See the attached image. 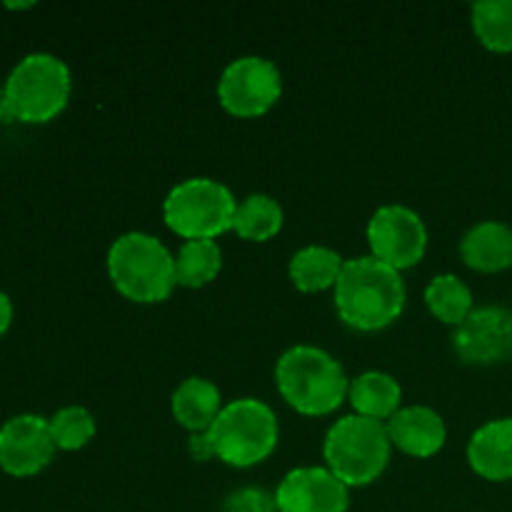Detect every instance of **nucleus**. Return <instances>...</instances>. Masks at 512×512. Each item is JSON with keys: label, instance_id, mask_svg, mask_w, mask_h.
Here are the masks:
<instances>
[{"label": "nucleus", "instance_id": "1", "mask_svg": "<svg viewBox=\"0 0 512 512\" xmlns=\"http://www.w3.org/2000/svg\"><path fill=\"white\" fill-rule=\"evenodd\" d=\"M280 428L273 408L263 400L240 398L225 405L205 433L190 438L195 460L218 458L230 468H253L278 448Z\"/></svg>", "mask_w": 512, "mask_h": 512}, {"label": "nucleus", "instance_id": "2", "mask_svg": "<svg viewBox=\"0 0 512 512\" xmlns=\"http://www.w3.org/2000/svg\"><path fill=\"white\" fill-rule=\"evenodd\" d=\"M335 310L348 328L375 333L403 315L408 290L403 275L373 255L345 260L343 273L333 288Z\"/></svg>", "mask_w": 512, "mask_h": 512}, {"label": "nucleus", "instance_id": "3", "mask_svg": "<svg viewBox=\"0 0 512 512\" xmlns=\"http://www.w3.org/2000/svg\"><path fill=\"white\" fill-rule=\"evenodd\" d=\"M278 393L295 413L323 418L348 400L350 380L343 365L315 345H295L275 365Z\"/></svg>", "mask_w": 512, "mask_h": 512}, {"label": "nucleus", "instance_id": "4", "mask_svg": "<svg viewBox=\"0 0 512 512\" xmlns=\"http://www.w3.org/2000/svg\"><path fill=\"white\" fill-rule=\"evenodd\" d=\"M108 275L123 298L140 305L163 303L170 298L175 280V255L155 235L125 233L110 245Z\"/></svg>", "mask_w": 512, "mask_h": 512}, {"label": "nucleus", "instance_id": "5", "mask_svg": "<svg viewBox=\"0 0 512 512\" xmlns=\"http://www.w3.org/2000/svg\"><path fill=\"white\" fill-rule=\"evenodd\" d=\"M393 443L385 423L345 415L330 425L323 443L325 468L348 488H365L385 473Z\"/></svg>", "mask_w": 512, "mask_h": 512}, {"label": "nucleus", "instance_id": "6", "mask_svg": "<svg viewBox=\"0 0 512 512\" xmlns=\"http://www.w3.org/2000/svg\"><path fill=\"white\" fill-rule=\"evenodd\" d=\"M5 108L10 120L48 123L58 118L70 100V68L50 53H30L5 80Z\"/></svg>", "mask_w": 512, "mask_h": 512}, {"label": "nucleus", "instance_id": "7", "mask_svg": "<svg viewBox=\"0 0 512 512\" xmlns=\"http://www.w3.org/2000/svg\"><path fill=\"white\" fill-rule=\"evenodd\" d=\"M238 200L213 178H188L163 200V220L183 240H215L233 230Z\"/></svg>", "mask_w": 512, "mask_h": 512}, {"label": "nucleus", "instance_id": "8", "mask_svg": "<svg viewBox=\"0 0 512 512\" xmlns=\"http://www.w3.org/2000/svg\"><path fill=\"white\" fill-rule=\"evenodd\" d=\"M283 95V75L278 65L260 55H243L225 65L218 80V100L233 118H260Z\"/></svg>", "mask_w": 512, "mask_h": 512}, {"label": "nucleus", "instance_id": "9", "mask_svg": "<svg viewBox=\"0 0 512 512\" xmlns=\"http://www.w3.org/2000/svg\"><path fill=\"white\" fill-rule=\"evenodd\" d=\"M370 255L400 273L425 258L428 228L415 210L405 205H383L368 223Z\"/></svg>", "mask_w": 512, "mask_h": 512}, {"label": "nucleus", "instance_id": "10", "mask_svg": "<svg viewBox=\"0 0 512 512\" xmlns=\"http://www.w3.org/2000/svg\"><path fill=\"white\" fill-rule=\"evenodd\" d=\"M455 353L470 365H498L512 358V310L475 308L453 335Z\"/></svg>", "mask_w": 512, "mask_h": 512}, {"label": "nucleus", "instance_id": "11", "mask_svg": "<svg viewBox=\"0 0 512 512\" xmlns=\"http://www.w3.org/2000/svg\"><path fill=\"white\" fill-rule=\"evenodd\" d=\"M48 420L40 415H15L0 428V468L13 478H30L48 468L55 455Z\"/></svg>", "mask_w": 512, "mask_h": 512}, {"label": "nucleus", "instance_id": "12", "mask_svg": "<svg viewBox=\"0 0 512 512\" xmlns=\"http://www.w3.org/2000/svg\"><path fill=\"white\" fill-rule=\"evenodd\" d=\"M273 495L278 512H348L350 508L348 485L318 465L290 470Z\"/></svg>", "mask_w": 512, "mask_h": 512}, {"label": "nucleus", "instance_id": "13", "mask_svg": "<svg viewBox=\"0 0 512 512\" xmlns=\"http://www.w3.org/2000/svg\"><path fill=\"white\" fill-rule=\"evenodd\" d=\"M388 438L393 448L400 453L410 455V458H433L443 450L445 440H448V428L440 413H435L428 405H410V408H400L393 418L385 423Z\"/></svg>", "mask_w": 512, "mask_h": 512}, {"label": "nucleus", "instance_id": "14", "mask_svg": "<svg viewBox=\"0 0 512 512\" xmlns=\"http://www.w3.org/2000/svg\"><path fill=\"white\" fill-rule=\"evenodd\" d=\"M468 463L475 475L490 483L512 480V418L480 425L468 443Z\"/></svg>", "mask_w": 512, "mask_h": 512}, {"label": "nucleus", "instance_id": "15", "mask_svg": "<svg viewBox=\"0 0 512 512\" xmlns=\"http://www.w3.org/2000/svg\"><path fill=\"white\" fill-rule=\"evenodd\" d=\"M460 255L475 273H503L512 268V228L498 220L473 225L460 240Z\"/></svg>", "mask_w": 512, "mask_h": 512}, {"label": "nucleus", "instance_id": "16", "mask_svg": "<svg viewBox=\"0 0 512 512\" xmlns=\"http://www.w3.org/2000/svg\"><path fill=\"white\" fill-rule=\"evenodd\" d=\"M223 408V395H220L218 385L205 378L183 380L170 398L173 418L178 420L180 428L193 435L205 433Z\"/></svg>", "mask_w": 512, "mask_h": 512}, {"label": "nucleus", "instance_id": "17", "mask_svg": "<svg viewBox=\"0 0 512 512\" xmlns=\"http://www.w3.org/2000/svg\"><path fill=\"white\" fill-rule=\"evenodd\" d=\"M348 400L353 405L355 415L360 418L378 420V423H388L403 403V388L398 380L380 370H368V373L358 375L350 380Z\"/></svg>", "mask_w": 512, "mask_h": 512}, {"label": "nucleus", "instance_id": "18", "mask_svg": "<svg viewBox=\"0 0 512 512\" xmlns=\"http://www.w3.org/2000/svg\"><path fill=\"white\" fill-rule=\"evenodd\" d=\"M343 265L345 260L340 258L338 250L325 245H305L290 258L288 273L300 293H323L335 288Z\"/></svg>", "mask_w": 512, "mask_h": 512}, {"label": "nucleus", "instance_id": "19", "mask_svg": "<svg viewBox=\"0 0 512 512\" xmlns=\"http://www.w3.org/2000/svg\"><path fill=\"white\" fill-rule=\"evenodd\" d=\"M283 208L265 193H253L240 200L235 210L233 233L248 243H268L283 230Z\"/></svg>", "mask_w": 512, "mask_h": 512}, {"label": "nucleus", "instance_id": "20", "mask_svg": "<svg viewBox=\"0 0 512 512\" xmlns=\"http://www.w3.org/2000/svg\"><path fill=\"white\" fill-rule=\"evenodd\" d=\"M223 268V250L215 240H185L175 255V280L183 288L213 283Z\"/></svg>", "mask_w": 512, "mask_h": 512}, {"label": "nucleus", "instance_id": "21", "mask_svg": "<svg viewBox=\"0 0 512 512\" xmlns=\"http://www.w3.org/2000/svg\"><path fill=\"white\" fill-rule=\"evenodd\" d=\"M425 305L440 323L458 328L473 313V293L468 285L453 273L435 275L425 288Z\"/></svg>", "mask_w": 512, "mask_h": 512}, {"label": "nucleus", "instance_id": "22", "mask_svg": "<svg viewBox=\"0 0 512 512\" xmlns=\"http://www.w3.org/2000/svg\"><path fill=\"white\" fill-rule=\"evenodd\" d=\"M475 38L490 53H512V0H480L470 8Z\"/></svg>", "mask_w": 512, "mask_h": 512}, {"label": "nucleus", "instance_id": "23", "mask_svg": "<svg viewBox=\"0 0 512 512\" xmlns=\"http://www.w3.org/2000/svg\"><path fill=\"white\" fill-rule=\"evenodd\" d=\"M48 425L55 448L68 450V453L85 448L95 438V418L90 415V410L80 408V405H68V408L58 410L48 420Z\"/></svg>", "mask_w": 512, "mask_h": 512}, {"label": "nucleus", "instance_id": "24", "mask_svg": "<svg viewBox=\"0 0 512 512\" xmlns=\"http://www.w3.org/2000/svg\"><path fill=\"white\" fill-rule=\"evenodd\" d=\"M223 512H278L275 495L263 488H240L230 493L223 503Z\"/></svg>", "mask_w": 512, "mask_h": 512}, {"label": "nucleus", "instance_id": "25", "mask_svg": "<svg viewBox=\"0 0 512 512\" xmlns=\"http://www.w3.org/2000/svg\"><path fill=\"white\" fill-rule=\"evenodd\" d=\"M10 323H13V303H10L8 295L0 290V335L8 333Z\"/></svg>", "mask_w": 512, "mask_h": 512}, {"label": "nucleus", "instance_id": "26", "mask_svg": "<svg viewBox=\"0 0 512 512\" xmlns=\"http://www.w3.org/2000/svg\"><path fill=\"white\" fill-rule=\"evenodd\" d=\"M10 115H8V108H5V88L0 85V123H8Z\"/></svg>", "mask_w": 512, "mask_h": 512}, {"label": "nucleus", "instance_id": "27", "mask_svg": "<svg viewBox=\"0 0 512 512\" xmlns=\"http://www.w3.org/2000/svg\"><path fill=\"white\" fill-rule=\"evenodd\" d=\"M30 5H33V3H5V8H30Z\"/></svg>", "mask_w": 512, "mask_h": 512}]
</instances>
